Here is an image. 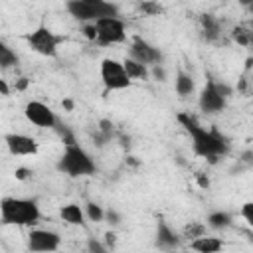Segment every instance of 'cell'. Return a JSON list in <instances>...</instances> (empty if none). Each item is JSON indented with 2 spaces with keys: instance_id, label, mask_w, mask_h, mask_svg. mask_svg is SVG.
I'll list each match as a JSON object with an SVG mask.
<instances>
[{
  "instance_id": "d6986e66",
  "label": "cell",
  "mask_w": 253,
  "mask_h": 253,
  "mask_svg": "<svg viewBox=\"0 0 253 253\" xmlns=\"http://www.w3.org/2000/svg\"><path fill=\"white\" fill-rule=\"evenodd\" d=\"M16 63H18V55L6 43H0V65H2V69H8Z\"/></svg>"
},
{
  "instance_id": "5bb4252c",
  "label": "cell",
  "mask_w": 253,
  "mask_h": 253,
  "mask_svg": "<svg viewBox=\"0 0 253 253\" xmlns=\"http://www.w3.org/2000/svg\"><path fill=\"white\" fill-rule=\"evenodd\" d=\"M190 247H192L194 251H200V253H217V251L223 247V243H221V239H219V237L198 235V237H194V239H192Z\"/></svg>"
},
{
  "instance_id": "f546056e",
  "label": "cell",
  "mask_w": 253,
  "mask_h": 253,
  "mask_svg": "<svg viewBox=\"0 0 253 253\" xmlns=\"http://www.w3.org/2000/svg\"><path fill=\"white\" fill-rule=\"evenodd\" d=\"M241 6H253V0H237Z\"/></svg>"
},
{
  "instance_id": "44dd1931",
  "label": "cell",
  "mask_w": 253,
  "mask_h": 253,
  "mask_svg": "<svg viewBox=\"0 0 253 253\" xmlns=\"http://www.w3.org/2000/svg\"><path fill=\"white\" fill-rule=\"evenodd\" d=\"M204 30H206V34L210 36V38H215V34H217V24H215V20L211 18V16H204Z\"/></svg>"
},
{
  "instance_id": "e0dca14e",
  "label": "cell",
  "mask_w": 253,
  "mask_h": 253,
  "mask_svg": "<svg viewBox=\"0 0 253 253\" xmlns=\"http://www.w3.org/2000/svg\"><path fill=\"white\" fill-rule=\"evenodd\" d=\"M231 221H233V217H231L229 211L217 210V211H211V213L208 215V225L213 227V229H225V227L231 225Z\"/></svg>"
},
{
  "instance_id": "cb8c5ba5",
  "label": "cell",
  "mask_w": 253,
  "mask_h": 253,
  "mask_svg": "<svg viewBox=\"0 0 253 253\" xmlns=\"http://www.w3.org/2000/svg\"><path fill=\"white\" fill-rule=\"evenodd\" d=\"M89 251H97V253H105L107 251V245H103V243H99V241H95V239H89Z\"/></svg>"
},
{
  "instance_id": "484cf974",
  "label": "cell",
  "mask_w": 253,
  "mask_h": 253,
  "mask_svg": "<svg viewBox=\"0 0 253 253\" xmlns=\"http://www.w3.org/2000/svg\"><path fill=\"white\" fill-rule=\"evenodd\" d=\"M142 10H146L148 14H158V12H160V6L152 4V2H144V4H142Z\"/></svg>"
},
{
  "instance_id": "8fae6325",
  "label": "cell",
  "mask_w": 253,
  "mask_h": 253,
  "mask_svg": "<svg viewBox=\"0 0 253 253\" xmlns=\"http://www.w3.org/2000/svg\"><path fill=\"white\" fill-rule=\"evenodd\" d=\"M4 142L14 156H34L38 154V140L34 136L22 134V132H10L4 136Z\"/></svg>"
},
{
  "instance_id": "603a6c76",
  "label": "cell",
  "mask_w": 253,
  "mask_h": 253,
  "mask_svg": "<svg viewBox=\"0 0 253 253\" xmlns=\"http://www.w3.org/2000/svg\"><path fill=\"white\" fill-rule=\"evenodd\" d=\"M83 34H85V38L87 40H97V30H95V24L93 22H89V24H85V28H83Z\"/></svg>"
},
{
  "instance_id": "4fadbf2b",
  "label": "cell",
  "mask_w": 253,
  "mask_h": 253,
  "mask_svg": "<svg viewBox=\"0 0 253 253\" xmlns=\"http://www.w3.org/2000/svg\"><path fill=\"white\" fill-rule=\"evenodd\" d=\"M178 241H180L178 233H176L166 221H160L158 227H156V243H158V247H162V249H172V247L178 245Z\"/></svg>"
},
{
  "instance_id": "d4e9b609",
  "label": "cell",
  "mask_w": 253,
  "mask_h": 253,
  "mask_svg": "<svg viewBox=\"0 0 253 253\" xmlns=\"http://www.w3.org/2000/svg\"><path fill=\"white\" fill-rule=\"evenodd\" d=\"M152 73H154V77H156V79H160V81H166V71H164V67H162L160 63L152 65Z\"/></svg>"
},
{
  "instance_id": "ac0fdd59",
  "label": "cell",
  "mask_w": 253,
  "mask_h": 253,
  "mask_svg": "<svg viewBox=\"0 0 253 253\" xmlns=\"http://www.w3.org/2000/svg\"><path fill=\"white\" fill-rule=\"evenodd\" d=\"M123 63H125V67H126L130 79H146V77H148V65L140 63V61H136V59H132V57H126Z\"/></svg>"
},
{
  "instance_id": "ffe728a7",
  "label": "cell",
  "mask_w": 253,
  "mask_h": 253,
  "mask_svg": "<svg viewBox=\"0 0 253 253\" xmlns=\"http://www.w3.org/2000/svg\"><path fill=\"white\" fill-rule=\"evenodd\" d=\"M85 215H87L91 221H103V217H105L107 213H105V210H103L101 206H97V204L91 202V204L85 206Z\"/></svg>"
},
{
  "instance_id": "9a60e30c",
  "label": "cell",
  "mask_w": 253,
  "mask_h": 253,
  "mask_svg": "<svg viewBox=\"0 0 253 253\" xmlns=\"http://www.w3.org/2000/svg\"><path fill=\"white\" fill-rule=\"evenodd\" d=\"M59 215L65 223L69 225H83L85 223V210L79 206V204H65L61 210H59Z\"/></svg>"
},
{
  "instance_id": "277c9868",
  "label": "cell",
  "mask_w": 253,
  "mask_h": 253,
  "mask_svg": "<svg viewBox=\"0 0 253 253\" xmlns=\"http://www.w3.org/2000/svg\"><path fill=\"white\" fill-rule=\"evenodd\" d=\"M57 170L67 174V176H73V178L89 176L95 172V162L79 144L67 142L63 154L57 160Z\"/></svg>"
},
{
  "instance_id": "83f0119b",
  "label": "cell",
  "mask_w": 253,
  "mask_h": 253,
  "mask_svg": "<svg viewBox=\"0 0 253 253\" xmlns=\"http://www.w3.org/2000/svg\"><path fill=\"white\" fill-rule=\"evenodd\" d=\"M107 217H109V221H111V223H119V219H121V217L117 215V211H113V210H109V211H107Z\"/></svg>"
},
{
  "instance_id": "f1b7e54d",
  "label": "cell",
  "mask_w": 253,
  "mask_h": 253,
  "mask_svg": "<svg viewBox=\"0 0 253 253\" xmlns=\"http://www.w3.org/2000/svg\"><path fill=\"white\" fill-rule=\"evenodd\" d=\"M28 176V170L26 168H20V170H16V178H20V180H24Z\"/></svg>"
},
{
  "instance_id": "7402d4cb",
  "label": "cell",
  "mask_w": 253,
  "mask_h": 253,
  "mask_svg": "<svg viewBox=\"0 0 253 253\" xmlns=\"http://www.w3.org/2000/svg\"><path fill=\"white\" fill-rule=\"evenodd\" d=\"M241 217L247 221L249 227H253V202H245L241 206Z\"/></svg>"
},
{
  "instance_id": "52a82bcc",
  "label": "cell",
  "mask_w": 253,
  "mask_h": 253,
  "mask_svg": "<svg viewBox=\"0 0 253 253\" xmlns=\"http://www.w3.org/2000/svg\"><path fill=\"white\" fill-rule=\"evenodd\" d=\"M95 24L97 30V43L99 45H115V43H123L126 40V28L125 22L119 16H107L101 18Z\"/></svg>"
},
{
  "instance_id": "9c48e42d",
  "label": "cell",
  "mask_w": 253,
  "mask_h": 253,
  "mask_svg": "<svg viewBox=\"0 0 253 253\" xmlns=\"http://www.w3.org/2000/svg\"><path fill=\"white\" fill-rule=\"evenodd\" d=\"M24 115H26L28 123H32L34 126H40V128H53L57 123L55 113L42 101H28L24 107Z\"/></svg>"
},
{
  "instance_id": "7a4b0ae2",
  "label": "cell",
  "mask_w": 253,
  "mask_h": 253,
  "mask_svg": "<svg viewBox=\"0 0 253 253\" xmlns=\"http://www.w3.org/2000/svg\"><path fill=\"white\" fill-rule=\"evenodd\" d=\"M0 217L4 225H34L40 219V206L28 198H2Z\"/></svg>"
},
{
  "instance_id": "6da1fadb",
  "label": "cell",
  "mask_w": 253,
  "mask_h": 253,
  "mask_svg": "<svg viewBox=\"0 0 253 253\" xmlns=\"http://www.w3.org/2000/svg\"><path fill=\"white\" fill-rule=\"evenodd\" d=\"M178 121L182 123V126L186 128V132L192 138V148L198 156L208 158V160H215L223 154H227L229 150V142L225 140V136H221L215 128H206L202 126L194 117L190 115H178Z\"/></svg>"
},
{
  "instance_id": "30bf717a",
  "label": "cell",
  "mask_w": 253,
  "mask_h": 253,
  "mask_svg": "<svg viewBox=\"0 0 253 253\" xmlns=\"http://www.w3.org/2000/svg\"><path fill=\"white\" fill-rule=\"evenodd\" d=\"M61 237L49 229H32L28 233V249L36 253H49L59 249Z\"/></svg>"
},
{
  "instance_id": "5b68a950",
  "label": "cell",
  "mask_w": 253,
  "mask_h": 253,
  "mask_svg": "<svg viewBox=\"0 0 253 253\" xmlns=\"http://www.w3.org/2000/svg\"><path fill=\"white\" fill-rule=\"evenodd\" d=\"M99 73H101L103 85L109 91H123L126 87H130V83H132V79H130L125 63L119 61V59H113V57H105L101 61Z\"/></svg>"
},
{
  "instance_id": "8992f818",
  "label": "cell",
  "mask_w": 253,
  "mask_h": 253,
  "mask_svg": "<svg viewBox=\"0 0 253 253\" xmlns=\"http://www.w3.org/2000/svg\"><path fill=\"white\" fill-rule=\"evenodd\" d=\"M231 95V89L225 87V85H219L215 81H208L204 85V89L200 91V97H198V105L200 109L206 113V115H217L225 109V101L227 97Z\"/></svg>"
},
{
  "instance_id": "4316f807",
  "label": "cell",
  "mask_w": 253,
  "mask_h": 253,
  "mask_svg": "<svg viewBox=\"0 0 253 253\" xmlns=\"http://www.w3.org/2000/svg\"><path fill=\"white\" fill-rule=\"evenodd\" d=\"M0 93H2L4 97H8V95H10V89H8V83H6L4 79H0Z\"/></svg>"
},
{
  "instance_id": "3957f363",
  "label": "cell",
  "mask_w": 253,
  "mask_h": 253,
  "mask_svg": "<svg viewBox=\"0 0 253 253\" xmlns=\"http://www.w3.org/2000/svg\"><path fill=\"white\" fill-rule=\"evenodd\" d=\"M65 8L75 20L83 24L97 22L107 16H119V6L111 0H67Z\"/></svg>"
},
{
  "instance_id": "7c38bea8",
  "label": "cell",
  "mask_w": 253,
  "mask_h": 253,
  "mask_svg": "<svg viewBox=\"0 0 253 253\" xmlns=\"http://www.w3.org/2000/svg\"><path fill=\"white\" fill-rule=\"evenodd\" d=\"M128 57H132V59H136L144 65H156V63H160L162 53H160L158 47L150 45L142 38H134L132 43H130V55Z\"/></svg>"
},
{
  "instance_id": "2e32d148",
  "label": "cell",
  "mask_w": 253,
  "mask_h": 253,
  "mask_svg": "<svg viewBox=\"0 0 253 253\" xmlns=\"http://www.w3.org/2000/svg\"><path fill=\"white\" fill-rule=\"evenodd\" d=\"M174 89L180 97H188L194 93L196 89V83H194V77L186 71H178L176 73V79H174Z\"/></svg>"
},
{
  "instance_id": "ba28073f",
  "label": "cell",
  "mask_w": 253,
  "mask_h": 253,
  "mask_svg": "<svg viewBox=\"0 0 253 253\" xmlns=\"http://www.w3.org/2000/svg\"><path fill=\"white\" fill-rule=\"evenodd\" d=\"M61 40L63 38L57 36V34H53L49 28L40 26V28H36L28 36V45L32 47V51H36V53H40L43 57H55Z\"/></svg>"
}]
</instances>
